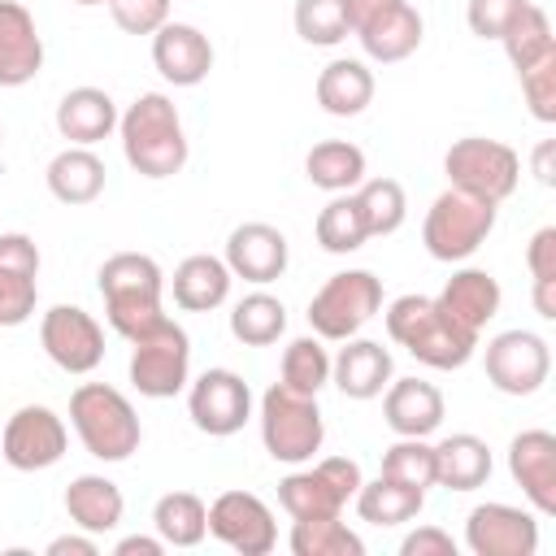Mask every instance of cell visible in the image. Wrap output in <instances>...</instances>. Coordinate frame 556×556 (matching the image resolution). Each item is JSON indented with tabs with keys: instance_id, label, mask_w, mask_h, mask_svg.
Segmentation results:
<instances>
[{
	"instance_id": "13",
	"label": "cell",
	"mask_w": 556,
	"mask_h": 556,
	"mask_svg": "<svg viewBox=\"0 0 556 556\" xmlns=\"http://www.w3.org/2000/svg\"><path fill=\"white\" fill-rule=\"evenodd\" d=\"M65 447H70V430L48 404H22L0 430V456L17 473L52 469L65 456Z\"/></svg>"
},
{
	"instance_id": "50",
	"label": "cell",
	"mask_w": 556,
	"mask_h": 556,
	"mask_svg": "<svg viewBox=\"0 0 556 556\" xmlns=\"http://www.w3.org/2000/svg\"><path fill=\"white\" fill-rule=\"evenodd\" d=\"M161 552H165L161 534H126L113 543V556H161Z\"/></svg>"
},
{
	"instance_id": "32",
	"label": "cell",
	"mask_w": 556,
	"mask_h": 556,
	"mask_svg": "<svg viewBox=\"0 0 556 556\" xmlns=\"http://www.w3.org/2000/svg\"><path fill=\"white\" fill-rule=\"evenodd\" d=\"M352 500H356L361 521H369V526H404L426 508V491L404 486V482L382 478V473L374 482H361V491Z\"/></svg>"
},
{
	"instance_id": "3",
	"label": "cell",
	"mask_w": 556,
	"mask_h": 556,
	"mask_svg": "<svg viewBox=\"0 0 556 556\" xmlns=\"http://www.w3.org/2000/svg\"><path fill=\"white\" fill-rule=\"evenodd\" d=\"M387 334L430 369H460L478 352V334L452 321L430 295H400L387 304Z\"/></svg>"
},
{
	"instance_id": "54",
	"label": "cell",
	"mask_w": 556,
	"mask_h": 556,
	"mask_svg": "<svg viewBox=\"0 0 556 556\" xmlns=\"http://www.w3.org/2000/svg\"><path fill=\"white\" fill-rule=\"evenodd\" d=\"M0 143H4V126H0Z\"/></svg>"
},
{
	"instance_id": "5",
	"label": "cell",
	"mask_w": 556,
	"mask_h": 556,
	"mask_svg": "<svg viewBox=\"0 0 556 556\" xmlns=\"http://www.w3.org/2000/svg\"><path fill=\"white\" fill-rule=\"evenodd\" d=\"M495 217H500V204L469 195L460 187H447L421 222V243L434 261H447V265L469 261L486 243V235L495 230Z\"/></svg>"
},
{
	"instance_id": "30",
	"label": "cell",
	"mask_w": 556,
	"mask_h": 556,
	"mask_svg": "<svg viewBox=\"0 0 556 556\" xmlns=\"http://www.w3.org/2000/svg\"><path fill=\"white\" fill-rule=\"evenodd\" d=\"M486 478H491V447L478 434L460 430L434 443V486L478 491Z\"/></svg>"
},
{
	"instance_id": "43",
	"label": "cell",
	"mask_w": 556,
	"mask_h": 556,
	"mask_svg": "<svg viewBox=\"0 0 556 556\" xmlns=\"http://www.w3.org/2000/svg\"><path fill=\"white\" fill-rule=\"evenodd\" d=\"M35 278H39V274L0 265V326H22V321H30L35 300H39V282H35Z\"/></svg>"
},
{
	"instance_id": "18",
	"label": "cell",
	"mask_w": 556,
	"mask_h": 556,
	"mask_svg": "<svg viewBox=\"0 0 556 556\" xmlns=\"http://www.w3.org/2000/svg\"><path fill=\"white\" fill-rule=\"evenodd\" d=\"M226 269L252 287H269L287 274V261H291V243L278 226L269 222H243L230 230L226 239Z\"/></svg>"
},
{
	"instance_id": "25",
	"label": "cell",
	"mask_w": 556,
	"mask_h": 556,
	"mask_svg": "<svg viewBox=\"0 0 556 556\" xmlns=\"http://www.w3.org/2000/svg\"><path fill=\"white\" fill-rule=\"evenodd\" d=\"M500 300H504V291H500L495 274H486V269H456L439 291V308L473 334L486 330V321L500 313Z\"/></svg>"
},
{
	"instance_id": "4",
	"label": "cell",
	"mask_w": 556,
	"mask_h": 556,
	"mask_svg": "<svg viewBox=\"0 0 556 556\" xmlns=\"http://www.w3.org/2000/svg\"><path fill=\"white\" fill-rule=\"evenodd\" d=\"M70 426L83 439V447L104 465L130 460V452H139L143 443L135 404L109 382H83L70 395Z\"/></svg>"
},
{
	"instance_id": "41",
	"label": "cell",
	"mask_w": 556,
	"mask_h": 556,
	"mask_svg": "<svg viewBox=\"0 0 556 556\" xmlns=\"http://www.w3.org/2000/svg\"><path fill=\"white\" fill-rule=\"evenodd\" d=\"M382 478H395L404 486H417V491H430L434 486V443L426 439H400L382 452Z\"/></svg>"
},
{
	"instance_id": "24",
	"label": "cell",
	"mask_w": 556,
	"mask_h": 556,
	"mask_svg": "<svg viewBox=\"0 0 556 556\" xmlns=\"http://www.w3.org/2000/svg\"><path fill=\"white\" fill-rule=\"evenodd\" d=\"M117 117L122 113L104 87H70L56 104V130L78 148H96L100 139H109L117 130Z\"/></svg>"
},
{
	"instance_id": "8",
	"label": "cell",
	"mask_w": 556,
	"mask_h": 556,
	"mask_svg": "<svg viewBox=\"0 0 556 556\" xmlns=\"http://www.w3.org/2000/svg\"><path fill=\"white\" fill-rule=\"evenodd\" d=\"M378 308H382V282L369 269H343V274H330L321 282V291L308 300V326L317 339L343 343Z\"/></svg>"
},
{
	"instance_id": "20",
	"label": "cell",
	"mask_w": 556,
	"mask_h": 556,
	"mask_svg": "<svg viewBox=\"0 0 556 556\" xmlns=\"http://www.w3.org/2000/svg\"><path fill=\"white\" fill-rule=\"evenodd\" d=\"M152 65L174 87H200L213 70V43L191 22H165L152 35Z\"/></svg>"
},
{
	"instance_id": "45",
	"label": "cell",
	"mask_w": 556,
	"mask_h": 556,
	"mask_svg": "<svg viewBox=\"0 0 556 556\" xmlns=\"http://www.w3.org/2000/svg\"><path fill=\"white\" fill-rule=\"evenodd\" d=\"M109 13L126 35H156L169 22V0H113Z\"/></svg>"
},
{
	"instance_id": "10",
	"label": "cell",
	"mask_w": 556,
	"mask_h": 556,
	"mask_svg": "<svg viewBox=\"0 0 556 556\" xmlns=\"http://www.w3.org/2000/svg\"><path fill=\"white\" fill-rule=\"evenodd\" d=\"M361 465L352 456H326L313 469H295L278 482V504L287 517H339L343 504L361 491Z\"/></svg>"
},
{
	"instance_id": "1",
	"label": "cell",
	"mask_w": 556,
	"mask_h": 556,
	"mask_svg": "<svg viewBox=\"0 0 556 556\" xmlns=\"http://www.w3.org/2000/svg\"><path fill=\"white\" fill-rule=\"evenodd\" d=\"M117 135H122L126 165L143 178H174L191 156L182 117H178L174 100L161 91L135 96L126 104V113L117 117Z\"/></svg>"
},
{
	"instance_id": "39",
	"label": "cell",
	"mask_w": 556,
	"mask_h": 556,
	"mask_svg": "<svg viewBox=\"0 0 556 556\" xmlns=\"http://www.w3.org/2000/svg\"><path fill=\"white\" fill-rule=\"evenodd\" d=\"M295 35L313 48H334L352 35V22H348V0H295Z\"/></svg>"
},
{
	"instance_id": "15",
	"label": "cell",
	"mask_w": 556,
	"mask_h": 556,
	"mask_svg": "<svg viewBox=\"0 0 556 556\" xmlns=\"http://www.w3.org/2000/svg\"><path fill=\"white\" fill-rule=\"evenodd\" d=\"M39 343L48 361L65 374H91L104 361V330L78 304H52L39 321Z\"/></svg>"
},
{
	"instance_id": "33",
	"label": "cell",
	"mask_w": 556,
	"mask_h": 556,
	"mask_svg": "<svg viewBox=\"0 0 556 556\" xmlns=\"http://www.w3.org/2000/svg\"><path fill=\"white\" fill-rule=\"evenodd\" d=\"M152 530L165 547H195L208 534V504L195 491H169L152 504Z\"/></svg>"
},
{
	"instance_id": "29",
	"label": "cell",
	"mask_w": 556,
	"mask_h": 556,
	"mask_svg": "<svg viewBox=\"0 0 556 556\" xmlns=\"http://www.w3.org/2000/svg\"><path fill=\"white\" fill-rule=\"evenodd\" d=\"M374 100V70L356 56H334L317 74V104L330 117H356Z\"/></svg>"
},
{
	"instance_id": "53",
	"label": "cell",
	"mask_w": 556,
	"mask_h": 556,
	"mask_svg": "<svg viewBox=\"0 0 556 556\" xmlns=\"http://www.w3.org/2000/svg\"><path fill=\"white\" fill-rule=\"evenodd\" d=\"M70 4H83V9H91V4H113V0H70Z\"/></svg>"
},
{
	"instance_id": "23",
	"label": "cell",
	"mask_w": 556,
	"mask_h": 556,
	"mask_svg": "<svg viewBox=\"0 0 556 556\" xmlns=\"http://www.w3.org/2000/svg\"><path fill=\"white\" fill-rule=\"evenodd\" d=\"M395 365L391 352L378 339H343L339 356H330V382L348 395V400H378L391 382Z\"/></svg>"
},
{
	"instance_id": "42",
	"label": "cell",
	"mask_w": 556,
	"mask_h": 556,
	"mask_svg": "<svg viewBox=\"0 0 556 556\" xmlns=\"http://www.w3.org/2000/svg\"><path fill=\"white\" fill-rule=\"evenodd\" d=\"M517 78H521V96H526L530 113H534L543 126L556 122V48H552L547 56H539L534 65H526Z\"/></svg>"
},
{
	"instance_id": "47",
	"label": "cell",
	"mask_w": 556,
	"mask_h": 556,
	"mask_svg": "<svg viewBox=\"0 0 556 556\" xmlns=\"http://www.w3.org/2000/svg\"><path fill=\"white\" fill-rule=\"evenodd\" d=\"M526 269H530V278H556V226L534 230V239L526 248Z\"/></svg>"
},
{
	"instance_id": "31",
	"label": "cell",
	"mask_w": 556,
	"mask_h": 556,
	"mask_svg": "<svg viewBox=\"0 0 556 556\" xmlns=\"http://www.w3.org/2000/svg\"><path fill=\"white\" fill-rule=\"evenodd\" d=\"M304 174L313 187L339 195V191H356L365 182V152L348 139H321L308 148L304 156Z\"/></svg>"
},
{
	"instance_id": "19",
	"label": "cell",
	"mask_w": 556,
	"mask_h": 556,
	"mask_svg": "<svg viewBox=\"0 0 556 556\" xmlns=\"http://www.w3.org/2000/svg\"><path fill=\"white\" fill-rule=\"evenodd\" d=\"M508 473L530 500L539 517L556 513V434L552 430H521L508 443Z\"/></svg>"
},
{
	"instance_id": "14",
	"label": "cell",
	"mask_w": 556,
	"mask_h": 556,
	"mask_svg": "<svg viewBox=\"0 0 556 556\" xmlns=\"http://www.w3.org/2000/svg\"><path fill=\"white\" fill-rule=\"evenodd\" d=\"M191 426L208 439H230L252 417V391L235 369H204L187 391Z\"/></svg>"
},
{
	"instance_id": "28",
	"label": "cell",
	"mask_w": 556,
	"mask_h": 556,
	"mask_svg": "<svg viewBox=\"0 0 556 556\" xmlns=\"http://www.w3.org/2000/svg\"><path fill=\"white\" fill-rule=\"evenodd\" d=\"M230 269L222 256H208V252H195L187 261H178L174 278H169V291H174V304L187 308V313H208L217 304H226L230 295Z\"/></svg>"
},
{
	"instance_id": "37",
	"label": "cell",
	"mask_w": 556,
	"mask_h": 556,
	"mask_svg": "<svg viewBox=\"0 0 556 556\" xmlns=\"http://www.w3.org/2000/svg\"><path fill=\"white\" fill-rule=\"evenodd\" d=\"M356 204H361V217H365V230L369 239H382V235H395L408 217V195L395 178H365L356 191Z\"/></svg>"
},
{
	"instance_id": "35",
	"label": "cell",
	"mask_w": 556,
	"mask_h": 556,
	"mask_svg": "<svg viewBox=\"0 0 556 556\" xmlns=\"http://www.w3.org/2000/svg\"><path fill=\"white\" fill-rule=\"evenodd\" d=\"M313 235H317L321 252H330V256H348V252L365 248L369 230H365V217H361L356 195H352V191L330 195V204H326V208L317 213V222H313Z\"/></svg>"
},
{
	"instance_id": "52",
	"label": "cell",
	"mask_w": 556,
	"mask_h": 556,
	"mask_svg": "<svg viewBox=\"0 0 556 556\" xmlns=\"http://www.w3.org/2000/svg\"><path fill=\"white\" fill-rule=\"evenodd\" d=\"M534 313L543 321H556V278H534Z\"/></svg>"
},
{
	"instance_id": "49",
	"label": "cell",
	"mask_w": 556,
	"mask_h": 556,
	"mask_svg": "<svg viewBox=\"0 0 556 556\" xmlns=\"http://www.w3.org/2000/svg\"><path fill=\"white\" fill-rule=\"evenodd\" d=\"M48 556H100V539L96 534H61L48 543Z\"/></svg>"
},
{
	"instance_id": "48",
	"label": "cell",
	"mask_w": 556,
	"mask_h": 556,
	"mask_svg": "<svg viewBox=\"0 0 556 556\" xmlns=\"http://www.w3.org/2000/svg\"><path fill=\"white\" fill-rule=\"evenodd\" d=\"M0 265H9V269H26V274H39V248H35V239H30V235H22V230L0 235Z\"/></svg>"
},
{
	"instance_id": "36",
	"label": "cell",
	"mask_w": 556,
	"mask_h": 556,
	"mask_svg": "<svg viewBox=\"0 0 556 556\" xmlns=\"http://www.w3.org/2000/svg\"><path fill=\"white\" fill-rule=\"evenodd\" d=\"M287 543L295 556H365L361 534L348 530L339 517H295Z\"/></svg>"
},
{
	"instance_id": "51",
	"label": "cell",
	"mask_w": 556,
	"mask_h": 556,
	"mask_svg": "<svg viewBox=\"0 0 556 556\" xmlns=\"http://www.w3.org/2000/svg\"><path fill=\"white\" fill-rule=\"evenodd\" d=\"M534 178H539L543 187L556 182V139H543V143L534 148Z\"/></svg>"
},
{
	"instance_id": "44",
	"label": "cell",
	"mask_w": 556,
	"mask_h": 556,
	"mask_svg": "<svg viewBox=\"0 0 556 556\" xmlns=\"http://www.w3.org/2000/svg\"><path fill=\"white\" fill-rule=\"evenodd\" d=\"M530 0H469L465 4V22L478 39H504V30L517 22V13Z\"/></svg>"
},
{
	"instance_id": "26",
	"label": "cell",
	"mask_w": 556,
	"mask_h": 556,
	"mask_svg": "<svg viewBox=\"0 0 556 556\" xmlns=\"http://www.w3.org/2000/svg\"><path fill=\"white\" fill-rule=\"evenodd\" d=\"M65 513L78 530L87 534H109L122 526V513H126V495L113 478L104 473H78L70 486H65Z\"/></svg>"
},
{
	"instance_id": "40",
	"label": "cell",
	"mask_w": 556,
	"mask_h": 556,
	"mask_svg": "<svg viewBox=\"0 0 556 556\" xmlns=\"http://www.w3.org/2000/svg\"><path fill=\"white\" fill-rule=\"evenodd\" d=\"M500 43H504V52H508V61H513V70H517V74L556 48V39H552V22H547V13H543L534 0L517 13V22L504 30V39H500Z\"/></svg>"
},
{
	"instance_id": "7",
	"label": "cell",
	"mask_w": 556,
	"mask_h": 556,
	"mask_svg": "<svg viewBox=\"0 0 556 556\" xmlns=\"http://www.w3.org/2000/svg\"><path fill=\"white\" fill-rule=\"evenodd\" d=\"M443 174H447V187L504 204L521 182V156L500 139L465 135L443 152Z\"/></svg>"
},
{
	"instance_id": "6",
	"label": "cell",
	"mask_w": 556,
	"mask_h": 556,
	"mask_svg": "<svg viewBox=\"0 0 556 556\" xmlns=\"http://www.w3.org/2000/svg\"><path fill=\"white\" fill-rule=\"evenodd\" d=\"M326 421L317 408V395H300L282 382H274L261 395V443L282 465H304L313 452H321Z\"/></svg>"
},
{
	"instance_id": "16",
	"label": "cell",
	"mask_w": 556,
	"mask_h": 556,
	"mask_svg": "<svg viewBox=\"0 0 556 556\" xmlns=\"http://www.w3.org/2000/svg\"><path fill=\"white\" fill-rule=\"evenodd\" d=\"M208 534L239 556H269L278 543L274 513L252 491H222L208 504Z\"/></svg>"
},
{
	"instance_id": "21",
	"label": "cell",
	"mask_w": 556,
	"mask_h": 556,
	"mask_svg": "<svg viewBox=\"0 0 556 556\" xmlns=\"http://www.w3.org/2000/svg\"><path fill=\"white\" fill-rule=\"evenodd\" d=\"M443 391L426 378H391L382 391V417L400 439H426L443 426Z\"/></svg>"
},
{
	"instance_id": "11",
	"label": "cell",
	"mask_w": 556,
	"mask_h": 556,
	"mask_svg": "<svg viewBox=\"0 0 556 556\" xmlns=\"http://www.w3.org/2000/svg\"><path fill=\"white\" fill-rule=\"evenodd\" d=\"M352 35L361 39L365 56L395 65L421 48V13L408 0H348Z\"/></svg>"
},
{
	"instance_id": "38",
	"label": "cell",
	"mask_w": 556,
	"mask_h": 556,
	"mask_svg": "<svg viewBox=\"0 0 556 556\" xmlns=\"http://www.w3.org/2000/svg\"><path fill=\"white\" fill-rule=\"evenodd\" d=\"M330 382V352L326 339L317 334H300L282 348V387L300 391V395H317Z\"/></svg>"
},
{
	"instance_id": "2",
	"label": "cell",
	"mask_w": 556,
	"mask_h": 556,
	"mask_svg": "<svg viewBox=\"0 0 556 556\" xmlns=\"http://www.w3.org/2000/svg\"><path fill=\"white\" fill-rule=\"evenodd\" d=\"M96 278L104 295V317L122 339H139L165 321V274L148 252H113Z\"/></svg>"
},
{
	"instance_id": "12",
	"label": "cell",
	"mask_w": 556,
	"mask_h": 556,
	"mask_svg": "<svg viewBox=\"0 0 556 556\" xmlns=\"http://www.w3.org/2000/svg\"><path fill=\"white\" fill-rule=\"evenodd\" d=\"M482 369H486V382L500 395H517L521 400V395H534L547 382L552 348L534 330H500L495 339H486Z\"/></svg>"
},
{
	"instance_id": "22",
	"label": "cell",
	"mask_w": 556,
	"mask_h": 556,
	"mask_svg": "<svg viewBox=\"0 0 556 556\" xmlns=\"http://www.w3.org/2000/svg\"><path fill=\"white\" fill-rule=\"evenodd\" d=\"M43 70V35L26 4L0 0V87H26Z\"/></svg>"
},
{
	"instance_id": "46",
	"label": "cell",
	"mask_w": 556,
	"mask_h": 556,
	"mask_svg": "<svg viewBox=\"0 0 556 556\" xmlns=\"http://www.w3.org/2000/svg\"><path fill=\"white\" fill-rule=\"evenodd\" d=\"M400 556H456V539L439 526H417L413 534H404Z\"/></svg>"
},
{
	"instance_id": "17",
	"label": "cell",
	"mask_w": 556,
	"mask_h": 556,
	"mask_svg": "<svg viewBox=\"0 0 556 556\" xmlns=\"http://www.w3.org/2000/svg\"><path fill=\"white\" fill-rule=\"evenodd\" d=\"M465 547L473 556H534L539 552V517L513 504H478L465 517Z\"/></svg>"
},
{
	"instance_id": "27",
	"label": "cell",
	"mask_w": 556,
	"mask_h": 556,
	"mask_svg": "<svg viewBox=\"0 0 556 556\" xmlns=\"http://www.w3.org/2000/svg\"><path fill=\"white\" fill-rule=\"evenodd\" d=\"M43 178H48V191H52L61 204L83 208V204L100 200V191H104V161H100L91 148L70 143V148H61V152L48 161Z\"/></svg>"
},
{
	"instance_id": "34",
	"label": "cell",
	"mask_w": 556,
	"mask_h": 556,
	"mask_svg": "<svg viewBox=\"0 0 556 556\" xmlns=\"http://www.w3.org/2000/svg\"><path fill=\"white\" fill-rule=\"evenodd\" d=\"M287 330V304L269 291H252L230 308V334L243 348H269Z\"/></svg>"
},
{
	"instance_id": "9",
	"label": "cell",
	"mask_w": 556,
	"mask_h": 556,
	"mask_svg": "<svg viewBox=\"0 0 556 556\" xmlns=\"http://www.w3.org/2000/svg\"><path fill=\"white\" fill-rule=\"evenodd\" d=\"M191 378V339L178 321H161L130 339V387L148 400H169Z\"/></svg>"
}]
</instances>
